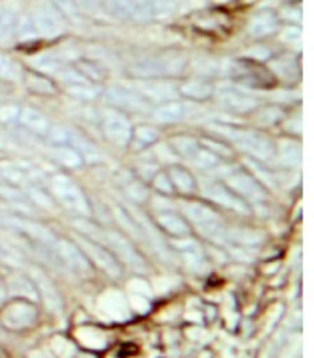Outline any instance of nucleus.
Returning <instances> with one entry per match:
<instances>
[{
  "instance_id": "f257e3e1",
  "label": "nucleus",
  "mask_w": 314,
  "mask_h": 358,
  "mask_svg": "<svg viewBox=\"0 0 314 358\" xmlns=\"http://www.w3.org/2000/svg\"><path fill=\"white\" fill-rule=\"evenodd\" d=\"M187 69V55L171 50V52H162V54L152 55L148 59L138 61L129 69V74L136 79H158L166 78H178L186 72Z\"/></svg>"
},
{
  "instance_id": "f03ea898",
  "label": "nucleus",
  "mask_w": 314,
  "mask_h": 358,
  "mask_svg": "<svg viewBox=\"0 0 314 358\" xmlns=\"http://www.w3.org/2000/svg\"><path fill=\"white\" fill-rule=\"evenodd\" d=\"M110 13L133 22H152L175 11L173 0H107Z\"/></svg>"
},
{
  "instance_id": "7ed1b4c3",
  "label": "nucleus",
  "mask_w": 314,
  "mask_h": 358,
  "mask_svg": "<svg viewBox=\"0 0 314 358\" xmlns=\"http://www.w3.org/2000/svg\"><path fill=\"white\" fill-rule=\"evenodd\" d=\"M219 131L222 136L228 138L236 148L243 149L254 160L265 162L276 155V145L266 134L259 131H252V129H239L234 125H221Z\"/></svg>"
},
{
  "instance_id": "20e7f679",
  "label": "nucleus",
  "mask_w": 314,
  "mask_h": 358,
  "mask_svg": "<svg viewBox=\"0 0 314 358\" xmlns=\"http://www.w3.org/2000/svg\"><path fill=\"white\" fill-rule=\"evenodd\" d=\"M50 195L54 196L55 202H59L72 213H78L81 217H90V202L83 189L76 184L72 178H69L63 173H57L50 178Z\"/></svg>"
},
{
  "instance_id": "39448f33",
  "label": "nucleus",
  "mask_w": 314,
  "mask_h": 358,
  "mask_svg": "<svg viewBox=\"0 0 314 358\" xmlns=\"http://www.w3.org/2000/svg\"><path fill=\"white\" fill-rule=\"evenodd\" d=\"M104 236L107 239V248L120 261V265L129 266V268L136 270V272H145L148 270L145 257L140 254L133 241L129 239L125 234L116 230H104Z\"/></svg>"
},
{
  "instance_id": "423d86ee",
  "label": "nucleus",
  "mask_w": 314,
  "mask_h": 358,
  "mask_svg": "<svg viewBox=\"0 0 314 358\" xmlns=\"http://www.w3.org/2000/svg\"><path fill=\"white\" fill-rule=\"evenodd\" d=\"M39 318V309L37 305L28 298H13L4 307L0 309V320L4 327L20 331V329H28L37 322Z\"/></svg>"
},
{
  "instance_id": "0eeeda50",
  "label": "nucleus",
  "mask_w": 314,
  "mask_h": 358,
  "mask_svg": "<svg viewBox=\"0 0 314 358\" xmlns=\"http://www.w3.org/2000/svg\"><path fill=\"white\" fill-rule=\"evenodd\" d=\"M78 246L83 250V254L87 255V259L90 261V265L98 266L101 272L108 275V278H114L118 280L123 272V266L120 265V261L114 257V254L108 250L107 246L101 245L99 241L90 239L87 236H79V239L76 241Z\"/></svg>"
},
{
  "instance_id": "6e6552de",
  "label": "nucleus",
  "mask_w": 314,
  "mask_h": 358,
  "mask_svg": "<svg viewBox=\"0 0 314 358\" xmlns=\"http://www.w3.org/2000/svg\"><path fill=\"white\" fill-rule=\"evenodd\" d=\"M231 78L237 83L250 87V89H270L276 85V78L272 76V70L255 63L254 59H241L231 66Z\"/></svg>"
},
{
  "instance_id": "1a4fd4ad",
  "label": "nucleus",
  "mask_w": 314,
  "mask_h": 358,
  "mask_svg": "<svg viewBox=\"0 0 314 358\" xmlns=\"http://www.w3.org/2000/svg\"><path fill=\"white\" fill-rule=\"evenodd\" d=\"M224 184L230 187L231 192L236 193L237 196H241L246 204H248V202H255V204H257V202H265L266 199H269L266 187L263 186L252 173L245 171V169H237V171L230 173V175L224 178Z\"/></svg>"
},
{
  "instance_id": "9d476101",
  "label": "nucleus",
  "mask_w": 314,
  "mask_h": 358,
  "mask_svg": "<svg viewBox=\"0 0 314 358\" xmlns=\"http://www.w3.org/2000/svg\"><path fill=\"white\" fill-rule=\"evenodd\" d=\"M190 224H195L199 230L208 237H221L222 236V219L221 213L213 206L202 204V202H190L186 206V215Z\"/></svg>"
},
{
  "instance_id": "9b49d317",
  "label": "nucleus",
  "mask_w": 314,
  "mask_h": 358,
  "mask_svg": "<svg viewBox=\"0 0 314 358\" xmlns=\"http://www.w3.org/2000/svg\"><path fill=\"white\" fill-rule=\"evenodd\" d=\"M101 129L108 142L118 145V148H127L131 143V134H133V125L129 122L127 114L118 110V108L108 107L101 116Z\"/></svg>"
},
{
  "instance_id": "f8f14e48",
  "label": "nucleus",
  "mask_w": 314,
  "mask_h": 358,
  "mask_svg": "<svg viewBox=\"0 0 314 358\" xmlns=\"http://www.w3.org/2000/svg\"><path fill=\"white\" fill-rule=\"evenodd\" d=\"M105 98L110 107L118 108L122 113H149L152 108V103L142 92L125 87H110L105 92Z\"/></svg>"
},
{
  "instance_id": "ddd939ff",
  "label": "nucleus",
  "mask_w": 314,
  "mask_h": 358,
  "mask_svg": "<svg viewBox=\"0 0 314 358\" xmlns=\"http://www.w3.org/2000/svg\"><path fill=\"white\" fill-rule=\"evenodd\" d=\"M54 250L55 254L59 255V259L63 261L64 265L69 266L70 270H74L76 274L87 275L92 272L94 266L90 265V261L87 259V255L83 254V250L79 248L76 241L55 237Z\"/></svg>"
},
{
  "instance_id": "4468645a",
  "label": "nucleus",
  "mask_w": 314,
  "mask_h": 358,
  "mask_svg": "<svg viewBox=\"0 0 314 358\" xmlns=\"http://www.w3.org/2000/svg\"><path fill=\"white\" fill-rule=\"evenodd\" d=\"M204 195L210 199L215 206L226 208V210L237 211V213H245L248 215L250 213V208L246 204L241 196H237L236 193L231 192L230 187L226 186L222 180H211L208 182L206 187H204Z\"/></svg>"
},
{
  "instance_id": "2eb2a0df",
  "label": "nucleus",
  "mask_w": 314,
  "mask_h": 358,
  "mask_svg": "<svg viewBox=\"0 0 314 358\" xmlns=\"http://www.w3.org/2000/svg\"><path fill=\"white\" fill-rule=\"evenodd\" d=\"M217 101L231 114H252L259 107L255 96L239 89H221L217 92Z\"/></svg>"
},
{
  "instance_id": "dca6fc26",
  "label": "nucleus",
  "mask_w": 314,
  "mask_h": 358,
  "mask_svg": "<svg viewBox=\"0 0 314 358\" xmlns=\"http://www.w3.org/2000/svg\"><path fill=\"white\" fill-rule=\"evenodd\" d=\"M155 224L162 234L175 239H186L193 236V226L187 222V219L178 211L164 210L155 215Z\"/></svg>"
},
{
  "instance_id": "f3484780",
  "label": "nucleus",
  "mask_w": 314,
  "mask_h": 358,
  "mask_svg": "<svg viewBox=\"0 0 314 358\" xmlns=\"http://www.w3.org/2000/svg\"><path fill=\"white\" fill-rule=\"evenodd\" d=\"M37 31L48 37H57L64 31V17L54 4H41L34 15Z\"/></svg>"
},
{
  "instance_id": "a211bd4d",
  "label": "nucleus",
  "mask_w": 314,
  "mask_h": 358,
  "mask_svg": "<svg viewBox=\"0 0 314 358\" xmlns=\"http://www.w3.org/2000/svg\"><path fill=\"white\" fill-rule=\"evenodd\" d=\"M17 122L24 129H28L31 134L39 138L48 136L50 129H52V122H50L48 116L45 113H41L39 108L28 107V105L19 108V118H17Z\"/></svg>"
},
{
  "instance_id": "6ab92c4d",
  "label": "nucleus",
  "mask_w": 314,
  "mask_h": 358,
  "mask_svg": "<svg viewBox=\"0 0 314 358\" xmlns=\"http://www.w3.org/2000/svg\"><path fill=\"white\" fill-rule=\"evenodd\" d=\"M30 280L34 283L35 290H39L41 298L45 299L46 307L54 310H59L63 307V301H61V296H59V290L55 289V285L52 283L48 275L43 272L41 268H30Z\"/></svg>"
},
{
  "instance_id": "aec40b11",
  "label": "nucleus",
  "mask_w": 314,
  "mask_h": 358,
  "mask_svg": "<svg viewBox=\"0 0 314 358\" xmlns=\"http://www.w3.org/2000/svg\"><path fill=\"white\" fill-rule=\"evenodd\" d=\"M22 83L28 92L41 96V98H55L59 94V87L54 79L43 72H37V70H26L22 76Z\"/></svg>"
},
{
  "instance_id": "412c9836",
  "label": "nucleus",
  "mask_w": 314,
  "mask_h": 358,
  "mask_svg": "<svg viewBox=\"0 0 314 358\" xmlns=\"http://www.w3.org/2000/svg\"><path fill=\"white\" fill-rule=\"evenodd\" d=\"M178 94H180L182 98L192 99V101H208L210 98H213L215 87H213L210 79L190 78L184 79L178 85Z\"/></svg>"
},
{
  "instance_id": "4be33fe9",
  "label": "nucleus",
  "mask_w": 314,
  "mask_h": 358,
  "mask_svg": "<svg viewBox=\"0 0 314 358\" xmlns=\"http://www.w3.org/2000/svg\"><path fill=\"white\" fill-rule=\"evenodd\" d=\"M166 171L167 175H169V180H171L175 193H180V195L184 196L195 195L197 189H199V184H197L193 173L190 171L186 166L171 164V166L167 167Z\"/></svg>"
},
{
  "instance_id": "5701e85b",
  "label": "nucleus",
  "mask_w": 314,
  "mask_h": 358,
  "mask_svg": "<svg viewBox=\"0 0 314 358\" xmlns=\"http://www.w3.org/2000/svg\"><path fill=\"white\" fill-rule=\"evenodd\" d=\"M278 28H280V19L274 11L261 10L248 22V35L254 39H263V37L276 34Z\"/></svg>"
},
{
  "instance_id": "b1692460",
  "label": "nucleus",
  "mask_w": 314,
  "mask_h": 358,
  "mask_svg": "<svg viewBox=\"0 0 314 358\" xmlns=\"http://www.w3.org/2000/svg\"><path fill=\"white\" fill-rule=\"evenodd\" d=\"M0 177L11 186H30L35 180V169L26 164H0Z\"/></svg>"
},
{
  "instance_id": "393cba45",
  "label": "nucleus",
  "mask_w": 314,
  "mask_h": 358,
  "mask_svg": "<svg viewBox=\"0 0 314 358\" xmlns=\"http://www.w3.org/2000/svg\"><path fill=\"white\" fill-rule=\"evenodd\" d=\"M70 74L72 76H63V78L66 79V90H69V94H72V96L78 99H83V101H90V99L99 98L101 90L98 89V85L89 83V81L81 78L76 70H72Z\"/></svg>"
},
{
  "instance_id": "a878e982",
  "label": "nucleus",
  "mask_w": 314,
  "mask_h": 358,
  "mask_svg": "<svg viewBox=\"0 0 314 358\" xmlns=\"http://www.w3.org/2000/svg\"><path fill=\"white\" fill-rule=\"evenodd\" d=\"M134 221H136L138 228H140V234L148 237L149 243H151L152 248H155L158 254H160V255L169 254V250H167L166 239L162 237V231L158 230L157 224H152V221L149 219L148 215H143V213H138Z\"/></svg>"
},
{
  "instance_id": "bb28decb",
  "label": "nucleus",
  "mask_w": 314,
  "mask_h": 358,
  "mask_svg": "<svg viewBox=\"0 0 314 358\" xmlns=\"http://www.w3.org/2000/svg\"><path fill=\"white\" fill-rule=\"evenodd\" d=\"M74 70L83 79H87L89 83L99 85L107 81L108 79V70L107 66L99 63V61L94 59H79L78 63L74 64Z\"/></svg>"
},
{
  "instance_id": "cd10ccee",
  "label": "nucleus",
  "mask_w": 314,
  "mask_h": 358,
  "mask_svg": "<svg viewBox=\"0 0 314 358\" xmlns=\"http://www.w3.org/2000/svg\"><path fill=\"white\" fill-rule=\"evenodd\" d=\"M151 114L158 123H177L184 118V105L175 99H166L151 108Z\"/></svg>"
},
{
  "instance_id": "c85d7f7f",
  "label": "nucleus",
  "mask_w": 314,
  "mask_h": 358,
  "mask_svg": "<svg viewBox=\"0 0 314 358\" xmlns=\"http://www.w3.org/2000/svg\"><path fill=\"white\" fill-rule=\"evenodd\" d=\"M252 114H255V122L261 127H276L281 122H285V108L280 105H265V107H257Z\"/></svg>"
},
{
  "instance_id": "c756f323",
  "label": "nucleus",
  "mask_w": 314,
  "mask_h": 358,
  "mask_svg": "<svg viewBox=\"0 0 314 358\" xmlns=\"http://www.w3.org/2000/svg\"><path fill=\"white\" fill-rule=\"evenodd\" d=\"M169 148L177 157L184 158V160H192L195 157V152L199 151V148H201V143H199V138L178 134V136H173L169 140Z\"/></svg>"
},
{
  "instance_id": "7c9ffc66",
  "label": "nucleus",
  "mask_w": 314,
  "mask_h": 358,
  "mask_svg": "<svg viewBox=\"0 0 314 358\" xmlns=\"http://www.w3.org/2000/svg\"><path fill=\"white\" fill-rule=\"evenodd\" d=\"M175 248L180 252L182 257H184L186 263H190V265L201 266L202 263H204V254H202L201 245H199L195 239H192V237L178 239L177 243H175Z\"/></svg>"
},
{
  "instance_id": "2f4dec72",
  "label": "nucleus",
  "mask_w": 314,
  "mask_h": 358,
  "mask_svg": "<svg viewBox=\"0 0 314 358\" xmlns=\"http://www.w3.org/2000/svg\"><path fill=\"white\" fill-rule=\"evenodd\" d=\"M160 140V131L151 123H138L136 127H133V134H131V142L138 143V148H149Z\"/></svg>"
},
{
  "instance_id": "473e14b6",
  "label": "nucleus",
  "mask_w": 314,
  "mask_h": 358,
  "mask_svg": "<svg viewBox=\"0 0 314 358\" xmlns=\"http://www.w3.org/2000/svg\"><path fill=\"white\" fill-rule=\"evenodd\" d=\"M272 76L276 79L285 78L289 83H294L299 79V64L296 61V57H281V59H276L272 63Z\"/></svg>"
},
{
  "instance_id": "72a5a7b5",
  "label": "nucleus",
  "mask_w": 314,
  "mask_h": 358,
  "mask_svg": "<svg viewBox=\"0 0 314 358\" xmlns=\"http://www.w3.org/2000/svg\"><path fill=\"white\" fill-rule=\"evenodd\" d=\"M0 199L6 202H10L13 206H22L26 215H30L31 213L30 201H28V196H26V193L22 192L20 187L11 186V184H0Z\"/></svg>"
},
{
  "instance_id": "f704fd0d",
  "label": "nucleus",
  "mask_w": 314,
  "mask_h": 358,
  "mask_svg": "<svg viewBox=\"0 0 314 358\" xmlns=\"http://www.w3.org/2000/svg\"><path fill=\"white\" fill-rule=\"evenodd\" d=\"M26 196H28V201H30L31 206L35 208H43V210H54L55 204L57 202L54 201V196L50 195V192L43 189L37 184H30V186H26Z\"/></svg>"
},
{
  "instance_id": "c9c22d12",
  "label": "nucleus",
  "mask_w": 314,
  "mask_h": 358,
  "mask_svg": "<svg viewBox=\"0 0 314 358\" xmlns=\"http://www.w3.org/2000/svg\"><path fill=\"white\" fill-rule=\"evenodd\" d=\"M54 158L69 169H78L85 164L83 157L72 145H54Z\"/></svg>"
},
{
  "instance_id": "e433bc0d",
  "label": "nucleus",
  "mask_w": 314,
  "mask_h": 358,
  "mask_svg": "<svg viewBox=\"0 0 314 358\" xmlns=\"http://www.w3.org/2000/svg\"><path fill=\"white\" fill-rule=\"evenodd\" d=\"M199 143H201L202 148L208 149L210 152H213L215 157H219L222 160V158H234V149L228 145V143L224 142V140H221V138H215V136H202L199 138Z\"/></svg>"
},
{
  "instance_id": "4c0bfd02",
  "label": "nucleus",
  "mask_w": 314,
  "mask_h": 358,
  "mask_svg": "<svg viewBox=\"0 0 314 358\" xmlns=\"http://www.w3.org/2000/svg\"><path fill=\"white\" fill-rule=\"evenodd\" d=\"M15 15L10 10L0 8V45L10 43L11 37L15 35Z\"/></svg>"
},
{
  "instance_id": "58836bf2",
  "label": "nucleus",
  "mask_w": 314,
  "mask_h": 358,
  "mask_svg": "<svg viewBox=\"0 0 314 358\" xmlns=\"http://www.w3.org/2000/svg\"><path fill=\"white\" fill-rule=\"evenodd\" d=\"M281 155V160L289 166H299L301 164V148L296 140H283L281 148L278 149Z\"/></svg>"
},
{
  "instance_id": "ea45409f",
  "label": "nucleus",
  "mask_w": 314,
  "mask_h": 358,
  "mask_svg": "<svg viewBox=\"0 0 314 358\" xmlns=\"http://www.w3.org/2000/svg\"><path fill=\"white\" fill-rule=\"evenodd\" d=\"M192 162L195 164L199 169H204V171H208V169H213V167L219 166V164H221V158L215 157L213 152H210L208 149H204L201 145V148H199V151L195 152V157L192 158Z\"/></svg>"
},
{
  "instance_id": "a19ab883",
  "label": "nucleus",
  "mask_w": 314,
  "mask_h": 358,
  "mask_svg": "<svg viewBox=\"0 0 314 358\" xmlns=\"http://www.w3.org/2000/svg\"><path fill=\"white\" fill-rule=\"evenodd\" d=\"M152 189L160 195H166V196H171L175 195V189H173V184L169 180V175H167L166 169H160L152 175Z\"/></svg>"
},
{
  "instance_id": "79ce46f5",
  "label": "nucleus",
  "mask_w": 314,
  "mask_h": 358,
  "mask_svg": "<svg viewBox=\"0 0 314 358\" xmlns=\"http://www.w3.org/2000/svg\"><path fill=\"white\" fill-rule=\"evenodd\" d=\"M15 34L19 35L20 39H34L35 35L39 34L37 31V26L34 22V17H20L15 22Z\"/></svg>"
},
{
  "instance_id": "37998d69",
  "label": "nucleus",
  "mask_w": 314,
  "mask_h": 358,
  "mask_svg": "<svg viewBox=\"0 0 314 358\" xmlns=\"http://www.w3.org/2000/svg\"><path fill=\"white\" fill-rule=\"evenodd\" d=\"M17 78H20V69L15 61L10 59L8 55L0 54V79H6L11 83V79Z\"/></svg>"
},
{
  "instance_id": "c03bdc74",
  "label": "nucleus",
  "mask_w": 314,
  "mask_h": 358,
  "mask_svg": "<svg viewBox=\"0 0 314 358\" xmlns=\"http://www.w3.org/2000/svg\"><path fill=\"white\" fill-rule=\"evenodd\" d=\"M54 6L64 19L78 20L81 17V11H79L76 0H54Z\"/></svg>"
},
{
  "instance_id": "a18cd8bd",
  "label": "nucleus",
  "mask_w": 314,
  "mask_h": 358,
  "mask_svg": "<svg viewBox=\"0 0 314 358\" xmlns=\"http://www.w3.org/2000/svg\"><path fill=\"white\" fill-rule=\"evenodd\" d=\"M70 136H72V133H70L69 129L52 123V129H50V133L46 138H48L52 145H70Z\"/></svg>"
},
{
  "instance_id": "49530a36",
  "label": "nucleus",
  "mask_w": 314,
  "mask_h": 358,
  "mask_svg": "<svg viewBox=\"0 0 314 358\" xmlns=\"http://www.w3.org/2000/svg\"><path fill=\"white\" fill-rule=\"evenodd\" d=\"M19 108L20 107H15V105H6V107L0 108V120L8 123L15 122L19 118Z\"/></svg>"
},
{
  "instance_id": "de8ad7c7",
  "label": "nucleus",
  "mask_w": 314,
  "mask_h": 358,
  "mask_svg": "<svg viewBox=\"0 0 314 358\" xmlns=\"http://www.w3.org/2000/svg\"><path fill=\"white\" fill-rule=\"evenodd\" d=\"M76 4H78L81 13H92V11H96V8H98V2H96V0H76Z\"/></svg>"
},
{
  "instance_id": "09e8293b",
  "label": "nucleus",
  "mask_w": 314,
  "mask_h": 358,
  "mask_svg": "<svg viewBox=\"0 0 314 358\" xmlns=\"http://www.w3.org/2000/svg\"><path fill=\"white\" fill-rule=\"evenodd\" d=\"M11 89H13V85H11L10 81H6V79H0V94L11 92Z\"/></svg>"
},
{
  "instance_id": "8fccbe9b",
  "label": "nucleus",
  "mask_w": 314,
  "mask_h": 358,
  "mask_svg": "<svg viewBox=\"0 0 314 358\" xmlns=\"http://www.w3.org/2000/svg\"><path fill=\"white\" fill-rule=\"evenodd\" d=\"M6 294V285H4V280L0 278V298Z\"/></svg>"
}]
</instances>
